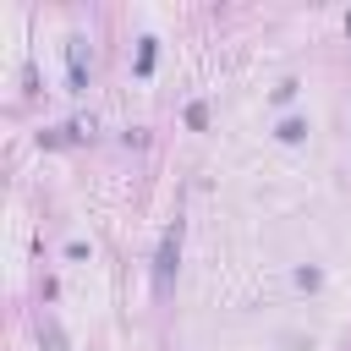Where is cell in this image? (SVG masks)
<instances>
[{"mask_svg": "<svg viewBox=\"0 0 351 351\" xmlns=\"http://www.w3.org/2000/svg\"><path fill=\"white\" fill-rule=\"evenodd\" d=\"M176 247H181V225H176V230H165V241H159V263H154V291H159V296H170V274H176Z\"/></svg>", "mask_w": 351, "mask_h": 351, "instance_id": "1", "label": "cell"}, {"mask_svg": "<svg viewBox=\"0 0 351 351\" xmlns=\"http://www.w3.org/2000/svg\"><path fill=\"white\" fill-rule=\"evenodd\" d=\"M154 66V38H143V49H137V71H148Z\"/></svg>", "mask_w": 351, "mask_h": 351, "instance_id": "2", "label": "cell"}]
</instances>
